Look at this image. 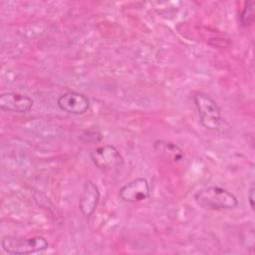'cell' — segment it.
Here are the masks:
<instances>
[{"mask_svg":"<svg viewBox=\"0 0 255 255\" xmlns=\"http://www.w3.org/2000/svg\"><path fill=\"white\" fill-rule=\"evenodd\" d=\"M193 102L202 127L209 130H219L222 128L223 119L217 103L202 92H196L193 95Z\"/></svg>","mask_w":255,"mask_h":255,"instance_id":"7a4b0ae2","label":"cell"},{"mask_svg":"<svg viewBox=\"0 0 255 255\" xmlns=\"http://www.w3.org/2000/svg\"><path fill=\"white\" fill-rule=\"evenodd\" d=\"M153 149L159 156L171 162H180L184 158L183 150L176 143L169 140H155L153 142Z\"/></svg>","mask_w":255,"mask_h":255,"instance_id":"9c48e42d","label":"cell"},{"mask_svg":"<svg viewBox=\"0 0 255 255\" xmlns=\"http://www.w3.org/2000/svg\"><path fill=\"white\" fill-rule=\"evenodd\" d=\"M248 202L252 210H254V198H255V188L254 186H251L248 190Z\"/></svg>","mask_w":255,"mask_h":255,"instance_id":"8fae6325","label":"cell"},{"mask_svg":"<svg viewBox=\"0 0 255 255\" xmlns=\"http://www.w3.org/2000/svg\"><path fill=\"white\" fill-rule=\"evenodd\" d=\"M57 106L68 114L83 115L90 109V100L82 93L68 91L58 98Z\"/></svg>","mask_w":255,"mask_h":255,"instance_id":"5b68a950","label":"cell"},{"mask_svg":"<svg viewBox=\"0 0 255 255\" xmlns=\"http://www.w3.org/2000/svg\"><path fill=\"white\" fill-rule=\"evenodd\" d=\"M33 105V99L24 94L6 92L0 96V108L4 111L17 114H25L32 109Z\"/></svg>","mask_w":255,"mask_h":255,"instance_id":"52a82bcc","label":"cell"},{"mask_svg":"<svg viewBox=\"0 0 255 255\" xmlns=\"http://www.w3.org/2000/svg\"><path fill=\"white\" fill-rule=\"evenodd\" d=\"M100 190L95 182L88 180L83 186V191L79 199V208L82 214L89 218L95 212L99 200H100Z\"/></svg>","mask_w":255,"mask_h":255,"instance_id":"ba28073f","label":"cell"},{"mask_svg":"<svg viewBox=\"0 0 255 255\" xmlns=\"http://www.w3.org/2000/svg\"><path fill=\"white\" fill-rule=\"evenodd\" d=\"M194 199L201 206L215 210L232 209L238 205L237 197L219 186H208L198 190L194 194Z\"/></svg>","mask_w":255,"mask_h":255,"instance_id":"6da1fadb","label":"cell"},{"mask_svg":"<svg viewBox=\"0 0 255 255\" xmlns=\"http://www.w3.org/2000/svg\"><path fill=\"white\" fill-rule=\"evenodd\" d=\"M120 198L128 203H136L146 200L150 196L148 181L143 177H136L121 187Z\"/></svg>","mask_w":255,"mask_h":255,"instance_id":"8992f818","label":"cell"},{"mask_svg":"<svg viewBox=\"0 0 255 255\" xmlns=\"http://www.w3.org/2000/svg\"><path fill=\"white\" fill-rule=\"evenodd\" d=\"M93 163L102 170H111L121 167L125 160L119 149L113 144H105L96 147L90 152Z\"/></svg>","mask_w":255,"mask_h":255,"instance_id":"277c9868","label":"cell"},{"mask_svg":"<svg viewBox=\"0 0 255 255\" xmlns=\"http://www.w3.org/2000/svg\"><path fill=\"white\" fill-rule=\"evenodd\" d=\"M254 7H255L254 1H248L245 3V5L239 15V22H240L241 26L249 27L253 23L254 17H255Z\"/></svg>","mask_w":255,"mask_h":255,"instance_id":"30bf717a","label":"cell"},{"mask_svg":"<svg viewBox=\"0 0 255 255\" xmlns=\"http://www.w3.org/2000/svg\"><path fill=\"white\" fill-rule=\"evenodd\" d=\"M1 247L8 254L25 255L46 250L49 242L44 236L18 238L7 235L1 239Z\"/></svg>","mask_w":255,"mask_h":255,"instance_id":"3957f363","label":"cell"}]
</instances>
